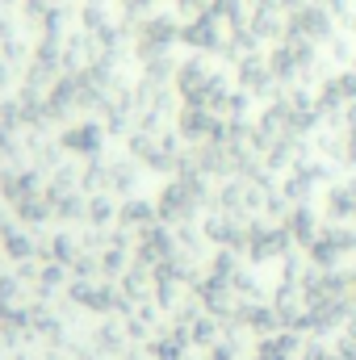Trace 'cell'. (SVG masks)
Wrapping results in <instances>:
<instances>
[{"label":"cell","mask_w":356,"mask_h":360,"mask_svg":"<svg viewBox=\"0 0 356 360\" xmlns=\"http://www.w3.org/2000/svg\"><path fill=\"white\" fill-rule=\"evenodd\" d=\"M239 84L252 89V92H265L268 84H272V68L260 63V59H243V63H239Z\"/></svg>","instance_id":"7"},{"label":"cell","mask_w":356,"mask_h":360,"mask_svg":"<svg viewBox=\"0 0 356 360\" xmlns=\"http://www.w3.org/2000/svg\"><path fill=\"white\" fill-rule=\"evenodd\" d=\"M319 113H327V117H336L340 109H348L352 113L356 109V72H340V76H331L327 84H323V92H319Z\"/></svg>","instance_id":"2"},{"label":"cell","mask_w":356,"mask_h":360,"mask_svg":"<svg viewBox=\"0 0 356 360\" xmlns=\"http://www.w3.org/2000/svg\"><path fill=\"white\" fill-rule=\"evenodd\" d=\"M96 143H101L96 126H76V130L63 134V147H72V151H96Z\"/></svg>","instance_id":"8"},{"label":"cell","mask_w":356,"mask_h":360,"mask_svg":"<svg viewBox=\"0 0 356 360\" xmlns=\"http://www.w3.org/2000/svg\"><path fill=\"white\" fill-rule=\"evenodd\" d=\"M310 63H314V46L306 38H293V34H285V46H276L268 59L272 76H293L298 68H310Z\"/></svg>","instance_id":"4"},{"label":"cell","mask_w":356,"mask_h":360,"mask_svg":"<svg viewBox=\"0 0 356 360\" xmlns=\"http://www.w3.org/2000/svg\"><path fill=\"white\" fill-rule=\"evenodd\" d=\"M348 160H352V164H356V130H352V134H348Z\"/></svg>","instance_id":"10"},{"label":"cell","mask_w":356,"mask_h":360,"mask_svg":"<svg viewBox=\"0 0 356 360\" xmlns=\"http://www.w3.org/2000/svg\"><path fill=\"white\" fill-rule=\"evenodd\" d=\"M180 8H189V13H201V0H180Z\"/></svg>","instance_id":"9"},{"label":"cell","mask_w":356,"mask_h":360,"mask_svg":"<svg viewBox=\"0 0 356 360\" xmlns=\"http://www.w3.org/2000/svg\"><path fill=\"white\" fill-rule=\"evenodd\" d=\"M172 38H180L177 21H168V17H155V21H147V25H143V55H147V51H151V55H155V51H164Z\"/></svg>","instance_id":"5"},{"label":"cell","mask_w":356,"mask_h":360,"mask_svg":"<svg viewBox=\"0 0 356 360\" xmlns=\"http://www.w3.org/2000/svg\"><path fill=\"white\" fill-rule=\"evenodd\" d=\"M281 0H252V34L272 38L276 34V21H281Z\"/></svg>","instance_id":"6"},{"label":"cell","mask_w":356,"mask_h":360,"mask_svg":"<svg viewBox=\"0 0 356 360\" xmlns=\"http://www.w3.org/2000/svg\"><path fill=\"white\" fill-rule=\"evenodd\" d=\"M289 34H293V38H306V42H327V38H331V17H327V8H319V4L293 8V13H289Z\"/></svg>","instance_id":"3"},{"label":"cell","mask_w":356,"mask_h":360,"mask_svg":"<svg viewBox=\"0 0 356 360\" xmlns=\"http://www.w3.org/2000/svg\"><path fill=\"white\" fill-rule=\"evenodd\" d=\"M180 38L197 51H218L222 46V17L214 8H201V13H193V21L180 25Z\"/></svg>","instance_id":"1"},{"label":"cell","mask_w":356,"mask_h":360,"mask_svg":"<svg viewBox=\"0 0 356 360\" xmlns=\"http://www.w3.org/2000/svg\"><path fill=\"white\" fill-rule=\"evenodd\" d=\"M281 8H302V0H281Z\"/></svg>","instance_id":"11"}]
</instances>
